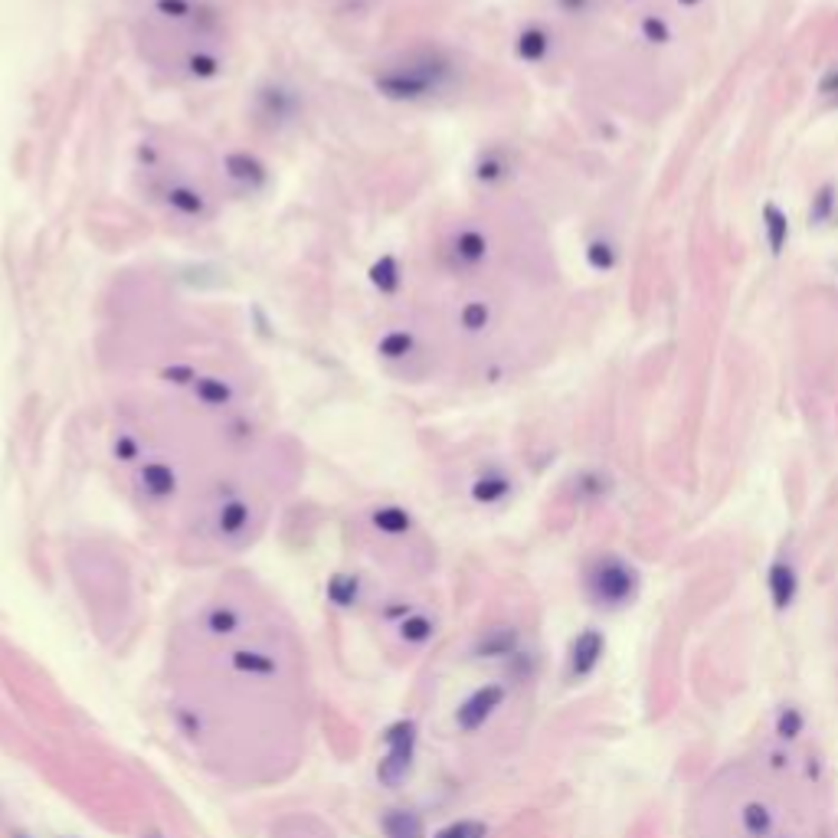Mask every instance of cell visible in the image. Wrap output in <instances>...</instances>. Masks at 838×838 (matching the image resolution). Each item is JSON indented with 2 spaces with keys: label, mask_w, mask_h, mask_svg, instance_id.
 Returning <instances> with one entry per match:
<instances>
[{
  "label": "cell",
  "mask_w": 838,
  "mask_h": 838,
  "mask_svg": "<svg viewBox=\"0 0 838 838\" xmlns=\"http://www.w3.org/2000/svg\"><path fill=\"white\" fill-rule=\"evenodd\" d=\"M691 838H835L822 757L779 724L710 779Z\"/></svg>",
  "instance_id": "obj_1"
},
{
  "label": "cell",
  "mask_w": 838,
  "mask_h": 838,
  "mask_svg": "<svg viewBox=\"0 0 838 838\" xmlns=\"http://www.w3.org/2000/svg\"><path fill=\"white\" fill-rule=\"evenodd\" d=\"M384 744H386V753H384V760H380V767H376V776H380L384 786L396 789L403 779H406V773H410L413 750H416V724H410V720L394 724V728L386 730Z\"/></svg>",
  "instance_id": "obj_2"
},
{
  "label": "cell",
  "mask_w": 838,
  "mask_h": 838,
  "mask_svg": "<svg viewBox=\"0 0 838 838\" xmlns=\"http://www.w3.org/2000/svg\"><path fill=\"white\" fill-rule=\"evenodd\" d=\"M501 701V691L498 688H485V691L471 694L469 701L459 708V714H455V720H459V728L462 730H475L485 724V718L495 710V704Z\"/></svg>",
  "instance_id": "obj_3"
},
{
  "label": "cell",
  "mask_w": 838,
  "mask_h": 838,
  "mask_svg": "<svg viewBox=\"0 0 838 838\" xmlns=\"http://www.w3.org/2000/svg\"><path fill=\"white\" fill-rule=\"evenodd\" d=\"M386 838H423V819L410 809H394L384 815Z\"/></svg>",
  "instance_id": "obj_4"
},
{
  "label": "cell",
  "mask_w": 838,
  "mask_h": 838,
  "mask_svg": "<svg viewBox=\"0 0 838 838\" xmlns=\"http://www.w3.org/2000/svg\"><path fill=\"white\" fill-rule=\"evenodd\" d=\"M236 668L240 671H246V675H269V671H275V665L265 655H259V652H236Z\"/></svg>",
  "instance_id": "obj_5"
},
{
  "label": "cell",
  "mask_w": 838,
  "mask_h": 838,
  "mask_svg": "<svg viewBox=\"0 0 838 838\" xmlns=\"http://www.w3.org/2000/svg\"><path fill=\"white\" fill-rule=\"evenodd\" d=\"M400 629H403V639H406V642H426L429 635H433V623H429L426 616L406 619V623H403Z\"/></svg>",
  "instance_id": "obj_6"
},
{
  "label": "cell",
  "mask_w": 838,
  "mask_h": 838,
  "mask_svg": "<svg viewBox=\"0 0 838 838\" xmlns=\"http://www.w3.org/2000/svg\"><path fill=\"white\" fill-rule=\"evenodd\" d=\"M436 838H481V825L479 822H455V825L439 832Z\"/></svg>",
  "instance_id": "obj_7"
},
{
  "label": "cell",
  "mask_w": 838,
  "mask_h": 838,
  "mask_svg": "<svg viewBox=\"0 0 838 838\" xmlns=\"http://www.w3.org/2000/svg\"><path fill=\"white\" fill-rule=\"evenodd\" d=\"M206 623H210V629H214V633H233L240 619H236V613H230V609H214Z\"/></svg>",
  "instance_id": "obj_8"
},
{
  "label": "cell",
  "mask_w": 838,
  "mask_h": 838,
  "mask_svg": "<svg viewBox=\"0 0 838 838\" xmlns=\"http://www.w3.org/2000/svg\"><path fill=\"white\" fill-rule=\"evenodd\" d=\"M141 838H161V832H148V835H141Z\"/></svg>",
  "instance_id": "obj_9"
},
{
  "label": "cell",
  "mask_w": 838,
  "mask_h": 838,
  "mask_svg": "<svg viewBox=\"0 0 838 838\" xmlns=\"http://www.w3.org/2000/svg\"><path fill=\"white\" fill-rule=\"evenodd\" d=\"M17 838H24V835H17Z\"/></svg>",
  "instance_id": "obj_10"
}]
</instances>
